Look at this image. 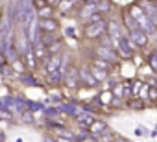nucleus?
Wrapping results in <instances>:
<instances>
[{"mask_svg": "<svg viewBox=\"0 0 157 142\" xmlns=\"http://www.w3.org/2000/svg\"><path fill=\"white\" fill-rule=\"evenodd\" d=\"M129 15H131V19L137 22L139 30H142L146 35H148V33H155V26H153V24L148 21V17L144 15L142 8H139V6H133V8H131V11H129Z\"/></svg>", "mask_w": 157, "mask_h": 142, "instance_id": "obj_1", "label": "nucleus"}, {"mask_svg": "<svg viewBox=\"0 0 157 142\" xmlns=\"http://www.w3.org/2000/svg\"><path fill=\"white\" fill-rule=\"evenodd\" d=\"M61 63H63L61 54H48L44 57V68H46V72L48 74L59 72V70H61Z\"/></svg>", "mask_w": 157, "mask_h": 142, "instance_id": "obj_2", "label": "nucleus"}, {"mask_svg": "<svg viewBox=\"0 0 157 142\" xmlns=\"http://www.w3.org/2000/svg\"><path fill=\"white\" fill-rule=\"evenodd\" d=\"M105 28H107L105 21L87 22V26H85V35H87V37H91V39H96V37H100V35L105 32Z\"/></svg>", "mask_w": 157, "mask_h": 142, "instance_id": "obj_3", "label": "nucleus"}, {"mask_svg": "<svg viewBox=\"0 0 157 142\" xmlns=\"http://www.w3.org/2000/svg\"><path fill=\"white\" fill-rule=\"evenodd\" d=\"M96 59H102V61H105V63H115V61H117V54H115L113 48L102 44V46L96 48Z\"/></svg>", "mask_w": 157, "mask_h": 142, "instance_id": "obj_4", "label": "nucleus"}, {"mask_svg": "<svg viewBox=\"0 0 157 142\" xmlns=\"http://www.w3.org/2000/svg\"><path fill=\"white\" fill-rule=\"evenodd\" d=\"M78 78H80L82 81H85L87 85H91V87L98 85V81L94 80V76H93V72H91V68H87V66H82L80 70H78Z\"/></svg>", "mask_w": 157, "mask_h": 142, "instance_id": "obj_5", "label": "nucleus"}, {"mask_svg": "<svg viewBox=\"0 0 157 142\" xmlns=\"http://www.w3.org/2000/svg\"><path fill=\"white\" fill-rule=\"evenodd\" d=\"M129 39L135 43V46H146L148 44V37H146V33L142 32V30H131L129 32Z\"/></svg>", "mask_w": 157, "mask_h": 142, "instance_id": "obj_6", "label": "nucleus"}, {"mask_svg": "<svg viewBox=\"0 0 157 142\" xmlns=\"http://www.w3.org/2000/svg\"><path fill=\"white\" fill-rule=\"evenodd\" d=\"M63 81H65V85H67V87H70V89H74V87L78 85L80 78H78L76 68H68V70H67V74L63 76Z\"/></svg>", "mask_w": 157, "mask_h": 142, "instance_id": "obj_7", "label": "nucleus"}, {"mask_svg": "<svg viewBox=\"0 0 157 142\" xmlns=\"http://www.w3.org/2000/svg\"><path fill=\"white\" fill-rule=\"evenodd\" d=\"M142 11H144V15L148 17V21H150V22L157 28V8H155L153 4H144Z\"/></svg>", "mask_w": 157, "mask_h": 142, "instance_id": "obj_8", "label": "nucleus"}, {"mask_svg": "<svg viewBox=\"0 0 157 142\" xmlns=\"http://www.w3.org/2000/svg\"><path fill=\"white\" fill-rule=\"evenodd\" d=\"M39 30H41L43 33H52V32L57 30V22H54L52 19H43V21L39 22Z\"/></svg>", "mask_w": 157, "mask_h": 142, "instance_id": "obj_9", "label": "nucleus"}, {"mask_svg": "<svg viewBox=\"0 0 157 142\" xmlns=\"http://www.w3.org/2000/svg\"><path fill=\"white\" fill-rule=\"evenodd\" d=\"M76 122L82 124L83 127H89V125L94 122V116H93L91 113H78V114H76Z\"/></svg>", "mask_w": 157, "mask_h": 142, "instance_id": "obj_10", "label": "nucleus"}, {"mask_svg": "<svg viewBox=\"0 0 157 142\" xmlns=\"http://www.w3.org/2000/svg\"><path fill=\"white\" fill-rule=\"evenodd\" d=\"M107 32H109V37L113 39V41H118V39H122V33H120V26L115 22V21H111L109 24H107V28H105Z\"/></svg>", "mask_w": 157, "mask_h": 142, "instance_id": "obj_11", "label": "nucleus"}, {"mask_svg": "<svg viewBox=\"0 0 157 142\" xmlns=\"http://www.w3.org/2000/svg\"><path fill=\"white\" fill-rule=\"evenodd\" d=\"M89 127H91V133H93L94 136H100V135L107 133V125H105L104 122H100V120H94Z\"/></svg>", "mask_w": 157, "mask_h": 142, "instance_id": "obj_12", "label": "nucleus"}, {"mask_svg": "<svg viewBox=\"0 0 157 142\" xmlns=\"http://www.w3.org/2000/svg\"><path fill=\"white\" fill-rule=\"evenodd\" d=\"M33 54H35V57H39V59H44L46 57V52H48V48L41 43V39L37 41V43H33V50H32Z\"/></svg>", "mask_w": 157, "mask_h": 142, "instance_id": "obj_13", "label": "nucleus"}, {"mask_svg": "<svg viewBox=\"0 0 157 142\" xmlns=\"http://www.w3.org/2000/svg\"><path fill=\"white\" fill-rule=\"evenodd\" d=\"M24 61H26V66H28V68H35V66H37V57H35V54L32 52V48L24 54Z\"/></svg>", "mask_w": 157, "mask_h": 142, "instance_id": "obj_14", "label": "nucleus"}, {"mask_svg": "<svg viewBox=\"0 0 157 142\" xmlns=\"http://www.w3.org/2000/svg\"><path fill=\"white\" fill-rule=\"evenodd\" d=\"M98 13V9H96V6L94 4H91V6H85L83 9H82V17H85V19H91L93 15H96Z\"/></svg>", "mask_w": 157, "mask_h": 142, "instance_id": "obj_15", "label": "nucleus"}, {"mask_svg": "<svg viewBox=\"0 0 157 142\" xmlns=\"http://www.w3.org/2000/svg\"><path fill=\"white\" fill-rule=\"evenodd\" d=\"M54 133H56L59 138H72V140H74V135H72L68 129H65V127H54Z\"/></svg>", "mask_w": 157, "mask_h": 142, "instance_id": "obj_16", "label": "nucleus"}, {"mask_svg": "<svg viewBox=\"0 0 157 142\" xmlns=\"http://www.w3.org/2000/svg\"><path fill=\"white\" fill-rule=\"evenodd\" d=\"M39 17H43V19H50V17H52V9H50L48 6L41 8V9H39Z\"/></svg>", "mask_w": 157, "mask_h": 142, "instance_id": "obj_17", "label": "nucleus"}, {"mask_svg": "<svg viewBox=\"0 0 157 142\" xmlns=\"http://www.w3.org/2000/svg\"><path fill=\"white\" fill-rule=\"evenodd\" d=\"M94 68L107 70V68H109V63H105V61H102V59H96V61H94Z\"/></svg>", "mask_w": 157, "mask_h": 142, "instance_id": "obj_18", "label": "nucleus"}, {"mask_svg": "<svg viewBox=\"0 0 157 142\" xmlns=\"http://www.w3.org/2000/svg\"><path fill=\"white\" fill-rule=\"evenodd\" d=\"M126 22H128V28H129V32H131V30H137V28H139V26H137V22H135V21L131 19V15H126Z\"/></svg>", "mask_w": 157, "mask_h": 142, "instance_id": "obj_19", "label": "nucleus"}, {"mask_svg": "<svg viewBox=\"0 0 157 142\" xmlns=\"http://www.w3.org/2000/svg\"><path fill=\"white\" fill-rule=\"evenodd\" d=\"M59 6H61V9H63V11H68V9L72 8V0H61Z\"/></svg>", "mask_w": 157, "mask_h": 142, "instance_id": "obj_20", "label": "nucleus"}, {"mask_svg": "<svg viewBox=\"0 0 157 142\" xmlns=\"http://www.w3.org/2000/svg\"><path fill=\"white\" fill-rule=\"evenodd\" d=\"M148 91H150V87H148V85H142L137 96H139V98H148Z\"/></svg>", "mask_w": 157, "mask_h": 142, "instance_id": "obj_21", "label": "nucleus"}, {"mask_svg": "<svg viewBox=\"0 0 157 142\" xmlns=\"http://www.w3.org/2000/svg\"><path fill=\"white\" fill-rule=\"evenodd\" d=\"M150 66H151L153 70H157V52H153V54L150 55Z\"/></svg>", "mask_w": 157, "mask_h": 142, "instance_id": "obj_22", "label": "nucleus"}, {"mask_svg": "<svg viewBox=\"0 0 157 142\" xmlns=\"http://www.w3.org/2000/svg\"><path fill=\"white\" fill-rule=\"evenodd\" d=\"M93 76H94V80L98 81V80H104V78H105V72H100V70L94 68V70H93Z\"/></svg>", "mask_w": 157, "mask_h": 142, "instance_id": "obj_23", "label": "nucleus"}, {"mask_svg": "<svg viewBox=\"0 0 157 142\" xmlns=\"http://www.w3.org/2000/svg\"><path fill=\"white\" fill-rule=\"evenodd\" d=\"M140 87H142V85H140L139 81H137V83H133V87H131V94H133V96H137V94H139V91H140Z\"/></svg>", "mask_w": 157, "mask_h": 142, "instance_id": "obj_24", "label": "nucleus"}, {"mask_svg": "<svg viewBox=\"0 0 157 142\" xmlns=\"http://www.w3.org/2000/svg\"><path fill=\"white\" fill-rule=\"evenodd\" d=\"M0 118H6V120H11V118H13V114H11V113H8V111L4 109V111H0Z\"/></svg>", "mask_w": 157, "mask_h": 142, "instance_id": "obj_25", "label": "nucleus"}, {"mask_svg": "<svg viewBox=\"0 0 157 142\" xmlns=\"http://www.w3.org/2000/svg\"><path fill=\"white\" fill-rule=\"evenodd\" d=\"M129 92H131V87H129L128 83H126V85H122V94H126V96H128Z\"/></svg>", "mask_w": 157, "mask_h": 142, "instance_id": "obj_26", "label": "nucleus"}, {"mask_svg": "<svg viewBox=\"0 0 157 142\" xmlns=\"http://www.w3.org/2000/svg\"><path fill=\"white\" fill-rule=\"evenodd\" d=\"M148 98L155 100V98H157V91H155V89H150V91H148Z\"/></svg>", "mask_w": 157, "mask_h": 142, "instance_id": "obj_27", "label": "nucleus"}, {"mask_svg": "<svg viewBox=\"0 0 157 142\" xmlns=\"http://www.w3.org/2000/svg\"><path fill=\"white\" fill-rule=\"evenodd\" d=\"M115 96H122V85H117L115 87Z\"/></svg>", "mask_w": 157, "mask_h": 142, "instance_id": "obj_28", "label": "nucleus"}, {"mask_svg": "<svg viewBox=\"0 0 157 142\" xmlns=\"http://www.w3.org/2000/svg\"><path fill=\"white\" fill-rule=\"evenodd\" d=\"M82 142H96V140H94V135H93V136H83Z\"/></svg>", "mask_w": 157, "mask_h": 142, "instance_id": "obj_29", "label": "nucleus"}, {"mask_svg": "<svg viewBox=\"0 0 157 142\" xmlns=\"http://www.w3.org/2000/svg\"><path fill=\"white\" fill-rule=\"evenodd\" d=\"M56 140H57V142H74L72 138H56Z\"/></svg>", "mask_w": 157, "mask_h": 142, "instance_id": "obj_30", "label": "nucleus"}, {"mask_svg": "<svg viewBox=\"0 0 157 142\" xmlns=\"http://www.w3.org/2000/svg\"><path fill=\"white\" fill-rule=\"evenodd\" d=\"M44 142H57V140H56V138H52V136H46V138H44Z\"/></svg>", "mask_w": 157, "mask_h": 142, "instance_id": "obj_31", "label": "nucleus"}, {"mask_svg": "<svg viewBox=\"0 0 157 142\" xmlns=\"http://www.w3.org/2000/svg\"><path fill=\"white\" fill-rule=\"evenodd\" d=\"M115 142H128V140H126V138H122V136H120V138H117V140H115Z\"/></svg>", "mask_w": 157, "mask_h": 142, "instance_id": "obj_32", "label": "nucleus"}, {"mask_svg": "<svg viewBox=\"0 0 157 142\" xmlns=\"http://www.w3.org/2000/svg\"><path fill=\"white\" fill-rule=\"evenodd\" d=\"M0 66H2V55H0Z\"/></svg>", "mask_w": 157, "mask_h": 142, "instance_id": "obj_33", "label": "nucleus"}, {"mask_svg": "<svg viewBox=\"0 0 157 142\" xmlns=\"http://www.w3.org/2000/svg\"><path fill=\"white\" fill-rule=\"evenodd\" d=\"M155 33H157V28H155Z\"/></svg>", "mask_w": 157, "mask_h": 142, "instance_id": "obj_34", "label": "nucleus"}, {"mask_svg": "<svg viewBox=\"0 0 157 142\" xmlns=\"http://www.w3.org/2000/svg\"><path fill=\"white\" fill-rule=\"evenodd\" d=\"M155 87H157V81H155Z\"/></svg>", "mask_w": 157, "mask_h": 142, "instance_id": "obj_35", "label": "nucleus"}]
</instances>
